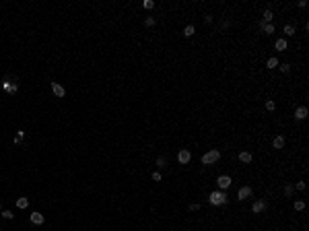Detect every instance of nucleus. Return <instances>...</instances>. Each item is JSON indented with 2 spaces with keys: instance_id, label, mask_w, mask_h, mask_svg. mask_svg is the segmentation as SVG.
<instances>
[{
  "instance_id": "obj_1",
  "label": "nucleus",
  "mask_w": 309,
  "mask_h": 231,
  "mask_svg": "<svg viewBox=\"0 0 309 231\" xmlns=\"http://www.w3.org/2000/svg\"><path fill=\"white\" fill-rule=\"evenodd\" d=\"M208 202H210L212 207H223L229 202V196H227L225 192H210L208 194Z\"/></svg>"
},
{
  "instance_id": "obj_2",
  "label": "nucleus",
  "mask_w": 309,
  "mask_h": 231,
  "mask_svg": "<svg viewBox=\"0 0 309 231\" xmlns=\"http://www.w3.org/2000/svg\"><path fill=\"white\" fill-rule=\"evenodd\" d=\"M219 159H221V151H216V149H212V151L202 155V163H204V165H212V163H216Z\"/></svg>"
},
{
  "instance_id": "obj_3",
  "label": "nucleus",
  "mask_w": 309,
  "mask_h": 231,
  "mask_svg": "<svg viewBox=\"0 0 309 231\" xmlns=\"http://www.w3.org/2000/svg\"><path fill=\"white\" fill-rule=\"evenodd\" d=\"M251 194H254V190H251L250 186H241L239 192H237V200H247Z\"/></svg>"
},
{
  "instance_id": "obj_4",
  "label": "nucleus",
  "mask_w": 309,
  "mask_h": 231,
  "mask_svg": "<svg viewBox=\"0 0 309 231\" xmlns=\"http://www.w3.org/2000/svg\"><path fill=\"white\" fill-rule=\"evenodd\" d=\"M216 184H219V188H221V190H227V188H231L233 180H231V176H219Z\"/></svg>"
},
{
  "instance_id": "obj_5",
  "label": "nucleus",
  "mask_w": 309,
  "mask_h": 231,
  "mask_svg": "<svg viewBox=\"0 0 309 231\" xmlns=\"http://www.w3.org/2000/svg\"><path fill=\"white\" fill-rule=\"evenodd\" d=\"M190 159H192V153L188 151V149H182V151L177 153V161L182 163V165H186V163H190Z\"/></svg>"
},
{
  "instance_id": "obj_6",
  "label": "nucleus",
  "mask_w": 309,
  "mask_h": 231,
  "mask_svg": "<svg viewBox=\"0 0 309 231\" xmlns=\"http://www.w3.org/2000/svg\"><path fill=\"white\" fill-rule=\"evenodd\" d=\"M52 93H54L56 97L60 99V97H64V95H66V89H64L60 83H52Z\"/></svg>"
},
{
  "instance_id": "obj_7",
  "label": "nucleus",
  "mask_w": 309,
  "mask_h": 231,
  "mask_svg": "<svg viewBox=\"0 0 309 231\" xmlns=\"http://www.w3.org/2000/svg\"><path fill=\"white\" fill-rule=\"evenodd\" d=\"M307 113H309V109L305 108V105H299V108L295 109V120H305Z\"/></svg>"
},
{
  "instance_id": "obj_8",
  "label": "nucleus",
  "mask_w": 309,
  "mask_h": 231,
  "mask_svg": "<svg viewBox=\"0 0 309 231\" xmlns=\"http://www.w3.org/2000/svg\"><path fill=\"white\" fill-rule=\"evenodd\" d=\"M29 221L33 223V225H44V221H45V217L41 215V213H31V217H29Z\"/></svg>"
},
{
  "instance_id": "obj_9",
  "label": "nucleus",
  "mask_w": 309,
  "mask_h": 231,
  "mask_svg": "<svg viewBox=\"0 0 309 231\" xmlns=\"http://www.w3.org/2000/svg\"><path fill=\"white\" fill-rule=\"evenodd\" d=\"M266 207H268V204H266V200H255L254 204H251V211H254L255 215H258V213L266 211Z\"/></svg>"
},
{
  "instance_id": "obj_10",
  "label": "nucleus",
  "mask_w": 309,
  "mask_h": 231,
  "mask_svg": "<svg viewBox=\"0 0 309 231\" xmlns=\"http://www.w3.org/2000/svg\"><path fill=\"white\" fill-rule=\"evenodd\" d=\"M285 136H282V134H278V136H274V140H272V147L274 149H285Z\"/></svg>"
},
{
  "instance_id": "obj_11",
  "label": "nucleus",
  "mask_w": 309,
  "mask_h": 231,
  "mask_svg": "<svg viewBox=\"0 0 309 231\" xmlns=\"http://www.w3.org/2000/svg\"><path fill=\"white\" fill-rule=\"evenodd\" d=\"M251 159H254V155H251L250 151H241L239 153V161L241 163H251Z\"/></svg>"
},
{
  "instance_id": "obj_12",
  "label": "nucleus",
  "mask_w": 309,
  "mask_h": 231,
  "mask_svg": "<svg viewBox=\"0 0 309 231\" xmlns=\"http://www.w3.org/2000/svg\"><path fill=\"white\" fill-rule=\"evenodd\" d=\"M278 64H280V60L276 58V56H272V58H268V62H266V68H278Z\"/></svg>"
},
{
  "instance_id": "obj_13",
  "label": "nucleus",
  "mask_w": 309,
  "mask_h": 231,
  "mask_svg": "<svg viewBox=\"0 0 309 231\" xmlns=\"http://www.w3.org/2000/svg\"><path fill=\"white\" fill-rule=\"evenodd\" d=\"M274 48L278 50V52H285L286 48H289V44H286V39H282V37H280V39H276V44H274Z\"/></svg>"
},
{
  "instance_id": "obj_14",
  "label": "nucleus",
  "mask_w": 309,
  "mask_h": 231,
  "mask_svg": "<svg viewBox=\"0 0 309 231\" xmlns=\"http://www.w3.org/2000/svg\"><path fill=\"white\" fill-rule=\"evenodd\" d=\"M27 207H29V198H25V196L17 198V208H27Z\"/></svg>"
},
{
  "instance_id": "obj_15",
  "label": "nucleus",
  "mask_w": 309,
  "mask_h": 231,
  "mask_svg": "<svg viewBox=\"0 0 309 231\" xmlns=\"http://www.w3.org/2000/svg\"><path fill=\"white\" fill-rule=\"evenodd\" d=\"M262 31H264L266 35L274 33V25H272V23H262Z\"/></svg>"
},
{
  "instance_id": "obj_16",
  "label": "nucleus",
  "mask_w": 309,
  "mask_h": 231,
  "mask_svg": "<svg viewBox=\"0 0 309 231\" xmlns=\"http://www.w3.org/2000/svg\"><path fill=\"white\" fill-rule=\"evenodd\" d=\"M23 140H25V132H23V130H17V134H15V144H23Z\"/></svg>"
},
{
  "instance_id": "obj_17",
  "label": "nucleus",
  "mask_w": 309,
  "mask_h": 231,
  "mask_svg": "<svg viewBox=\"0 0 309 231\" xmlns=\"http://www.w3.org/2000/svg\"><path fill=\"white\" fill-rule=\"evenodd\" d=\"M293 194H295V186H293V184H286V186H285V196L291 198Z\"/></svg>"
},
{
  "instance_id": "obj_18",
  "label": "nucleus",
  "mask_w": 309,
  "mask_h": 231,
  "mask_svg": "<svg viewBox=\"0 0 309 231\" xmlns=\"http://www.w3.org/2000/svg\"><path fill=\"white\" fill-rule=\"evenodd\" d=\"M194 33H196V27H194V25H188L186 29H183V35H186V37H192Z\"/></svg>"
},
{
  "instance_id": "obj_19",
  "label": "nucleus",
  "mask_w": 309,
  "mask_h": 231,
  "mask_svg": "<svg viewBox=\"0 0 309 231\" xmlns=\"http://www.w3.org/2000/svg\"><path fill=\"white\" fill-rule=\"evenodd\" d=\"M272 19H274V15H272V10H264V19H262V23H270Z\"/></svg>"
},
{
  "instance_id": "obj_20",
  "label": "nucleus",
  "mask_w": 309,
  "mask_h": 231,
  "mask_svg": "<svg viewBox=\"0 0 309 231\" xmlns=\"http://www.w3.org/2000/svg\"><path fill=\"white\" fill-rule=\"evenodd\" d=\"M278 68H280V72H285V74H289L291 72V64H278Z\"/></svg>"
},
{
  "instance_id": "obj_21",
  "label": "nucleus",
  "mask_w": 309,
  "mask_h": 231,
  "mask_svg": "<svg viewBox=\"0 0 309 231\" xmlns=\"http://www.w3.org/2000/svg\"><path fill=\"white\" fill-rule=\"evenodd\" d=\"M293 207H295V211H303V208H305V202L303 200H295Z\"/></svg>"
},
{
  "instance_id": "obj_22",
  "label": "nucleus",
  "mask_w": 309,
  "mask_h": 231,
  "mask_svg": "<svg viewBox=\"0 0 309 231\" xmlns=\"http://www.w3.org/2000/svg\"><path fill=\"white\" fill-rule=\"evenodd\" d=\"M266 109H268V112H274V109H276V103L272 101V99H268V101H266Z\"/></svg>"
},
{
  "instance_id": "obj_23",
  "label": "nucleus",
  "mask_w": 309,
  "mask_h": 231,
  "mask_svg": "<svg viewBox=\"0 0 309 231\" xmlns=\"http://www.w3.org/2000/svg\"><path fill=\"white\" fill-rule=\"evenodd\" d=\"M285 35H295V27L293 25H285Z\"/></svg>"
},
{
  "instance_id": "obj_24",
  "label": "nucleus",
  "mask_w": 309,
  "mask_h": 231,
  "mask_svg": "<svg viewBox=\"0 0 309 231\" xmlns=\"http://www.w3.org/2000/svg\"><path fill=\"white\" fill-rule=\"evenodd\" d=\"M142 6H144L147 10H151V8H155V2H152V0H144V2H142Z\"/></svg>"
},
{
  "instance_id": "obj_25",
  "label": "nucleus",
  "mask_w": 309,
  "mask_h": 231,
  "mask_svg": "<svg viewBox=\"0 0 309 231\" xmlns=\"http://www.w3.org/2000/svg\"><path fill=\"white\" fill-rule=\"evenodd\" d=\"M0 215L4 217L6 221H10V219H13V217H15V215H13V213H10V211H0Z\"/></svg>"
},
{
  "instance_id": "obj_26",
  "label": "nucleus",
  "mask_w": 309,
  "mask_h": 231,
  "mask_svg": "<svg viewBox=\"0 0 309 231\" xmlns=\"http://www.w3.org/2000/svg\"><path fill=\"white\" fill-rule=\"evenodd\" d=\"M165 165H167V161H165V157H157V167H165Z\"/></svg>"
},
{
  "instance_id": "obj_27",
  "label": "nucleus",
  "mask_w": 309,
  "mask_h": 231,
  "mask_svg": "<svg viewBox=\"0 0 309 231\" xmlns=\"http://www.w3.org/2000/svg\"><path fill=\"white\" fill-rule=\"evenodd\" d=\"M155 23H157V21L152 19V17H147V19H144V25H147V27H152Z\"/></svg>"
},
{
  "instance_id": "obj_28",
  "label": "nucleus",
  "mask_w": 309,
  "mask_h": 231,
  "mask_svg": "<svg viewBox=\"0 0 309 231\" xmlns=\"http://www.w3.org/2000/svg\"><path fill=\"white\" fill-rule=\"evenodd\" d=\"M152 180H155V182H161V180H163V176H161V173H159V171H152Z\"/></svg>"
},
{
  "instance_id": "obj_29",
  "label": "nucleus",
  "mask_w": 309,
  "mask_h": 231,
  "mask_svg": "<svg viewBox=\"0 0 309 231\" xmlns=\"http://www.w3.org/2000/svg\"><path fill=\"white\" fill-rule=\"evenodd\" d=\"M295 190L303 192V190H305V182H297V184H295Z\"/></svg>"
},
{
  "instance_id": "obj_30",
  "label": "nucleus",
  "mask_w": 309,
  "mask_h": 231,
  "mask_svg": "<svg viewBox=\"0 0 309 231\" xmlns=\"http://www.w3.org/2000/svg\"><path fill=\"white\" fill-rule=\"evenodd\" d=\"M190 211H200V202H192V204H190Z\"/></svg>"
}]
</instances>
